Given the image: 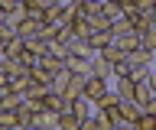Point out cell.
Returning <instances> with one entry per match:
<instances>
[{"label": "cell", "mask_w": 156, "mask_h": 130, "mask_svg": "<svg viewBox=\"0 0 156 130\" xmlns=\"http://www.w3.org/2000/svg\"><path fill=\"white\" fill-rule=\"evenodd\" d=\"M88 75H98V78H114V62H107L101 52H94L91 55V65H88Z\"/></svg>", "instance_id": "cell-1"}, {"label": "cell", "mask_w": 156, "mask_h": 130, "mask_svg": "<svg viewBox=\"0 0 156 130\" xmlns=\"http://www.w3.org/2000/svg\"><path fill=\"white\" fill-rule=\"evenodd\" d=\"M153 52L150 49H143V46H136V49H130L127 52V62H130V69H143V65H153Z\"/></svg>", "instance_id": "cell-2"}, {"label": "cell", "mask_w": 156, "mask_h": 130, "mask_svg": "<svg viewBox=\"0 0 156 130\" xmlns=\"http://www.w3.org/2000/svg\"><path fill=\"white\" fill-rule=\"evenodd\" d=\"M107 91V78H98V75H88V81H85V98L88 101H98L101 94Z\"/></svg>", "instance_id": "cell-3"}, {"label": "cell", "mask_w": 156, "mask_h": 130, "mask_svg": "<svg viewBox=\"0 0 156 130\" xmlns=\"http://www.w3.org/2000/svg\"><path fill=\"white\" fill-rule=\"evenodd\" d=\"M91 55H94V52H91ZM91 55H88V52H68V55H65V69H72V72H88Z\"/></svg>", "instance_id": "cell-4"}, {"label": "cell", "mask_w": 156, "mask_h": 130, "mask_svg": "<svg viewBox=\"0 0 156 130\" xmlns=\"http://www.w3.org/2000/svg\"><path fill=\"white\" fill-rule=\"evenodd\" d=\"M85 81H88V72H75L72 78H68V88H65V98H78V94H85Z\"/></svg>", "instance_id": "cell-5"}, {"label": "cell", "mask_w": 156, "mask_h": 130, "mask_svg": "<svg viewBox=\"0 0 156 130\" xmlns=\"http://www.w3.org/2000/svg\"><path fill=\"white\" fill-rule=\"evenodd\" d=\"M111 42H114V46H120L124 52H130V49H136V46H140V36H136L133 30H127V33H114V36H111Z\"/></svg>", "instance_id": "cell-6"}, {"label": "cell", "mask_w": 156, "mask_h": 130, "mask_svg": "<svg viewBox=\"0 0 156 130\" xmlns=\"http://www.w3.org/2000/svg\"><path fill=\"white\" fill-rule=\"evenodd\" d=\"M16 127L20 130H23V127H36V114L29 111L26 101H20V104H16Z\"/></svg>", "instance_id": "cell-7"}, {"label": "cell", "mask_w": 156, "mask_h": 130, "mask_svg": "<svg viewBox=\"0 0 156 130\" xmlns=\"http://www.w3.org/2000/svg\"><path fill=\"white\" fill-rule=\"evenodd\" d=\"M111 36H114L111 30H91V36H88V46H91V52H101L107 42H111Z\"/></svg>", "instance_id": "cell-8"}, {"label": "cell", "mask_w": 156, "mask_h": 130, "mask_svg": "<svg viewBox=\"0 0 156 130\" xmlns=\"http://www.w3.org/2000/svg\"><path fill=\"white\" fill-rule=\"evenodd\" d=\"M39 65H42L46 72H52V75H55V72L65 69V59H62V55H52V52H42V55H39Z\"/></svg>", "instance_id": "cell-9"}, {"label": "cell", "mask_w": 156, "mask_h": 130, "mask_svg": "<svg viewBox=\"0 0 156 130\" xmlns=\"http://www.w3.org/2000/svg\"><path fill=\"white\" fill-rule=\"evenodd\" d=\"M120 114H124V120L133 127V120L140 117V104H136L133 98H120Z\"/></svg>", "instance_id": "cell-10"}, {"label": "cell", "mask_w": 156, "mask_h": 130, "mask_svg": "<svg viewBox=\"0 0 156 130\" xmlns=\"http://www.w3.org/2000/svg\"><path fill=\"white\" fill-rule=\"evenodd\" d=\"M29 85H33L29 72H23V75H10V81H7V88H10V91H16V94H26Z\"/></svg>", "instance_id": "cell-11"}, {"label": "cell", "mask_w": 156, "mask_h": 130, "mask_svg": "<svg viewBox=\"0 0 156 130\" xmlns=\"http://www.w3.org/2000/svg\"><path fill=\"white\" fill-rule=\"evenodd\" d=\"M55 127H62V130H81V117L72 114V111H65V114H58Z\"/></svg>", "instance_id": "cell-12"}, {"label": "cell", "mask_w": 156, "mask_h": 130, "mask_svg": "<svg viewBox=\"0 0 156 130\" xmlns=\"http://www.w3.org/2000/svg\"><path fill=\"white\" fill-rule=\"evenodd\" d=\"M39 26H42L39 20H29V16H26V20H23V23L16 26V36H20V39H29V36H39Z\"/></svg>", "instance_id": "cell-13"}, {"label": "cell", "mask_w": 156, "mask_h": 130, "mask_svg": "<svg viewBox=\"0 0 156 130\" xmlns=\"http://www.w3.org/2000/svg\"><path fill=\"white\" fill-rule=\"evenodd\" d=\"M101 13L114 23V20H120V16H124V7H120L117 0H107V3H101Z\"/></svg>", "instance_id": "cell-14"}, {"label": "cell", "mask_w": 156, "mask_h": 130, "mask_svg": "<svg viewBox=\"0 0 156 130\" xmlns=\"http://www.w3.org/2000/svg\"><path fill=\"white\" fill-rule=\"evenodd\" d=\"M26 16H29V13H26V3H16V7H10V10H7V23H13V26H20Z\"/></svg>", "instance_id": "cell-15"}, {"label": "cell", "mask_w": 156, "mask_h": 130, "mask_svg": "<svg viewBox=\"0 0 156 130\" xmlns=\"http://www.w3.org/2000/svg\"><path fill=\"white\" fill-rule=\"evenodd\" d=\"M133 127H140V130H156V114H153V111H140V117L133 120Z\"/></svg>", "instance_id": "cell-16"}, {"label": "cell", "mask_w": 156, "mask_h": 130, "mask_svg": "<svg viewBox=\"0 0 156 130\" xmlns=\"http://www.w3.org/2000/svg\"><path fill=\"white\" fill-rule=\"evenodd\" d=\"M23 49H26V46H23V39H10L7 46H3V55H7V59H20V55H23Z\"/></svg>", "instance_id": "cell-17"}, {"label": "cell", "mask_w": 156, "mask_h": 130, "mask_svg": "<svg viewBox=\"0 0 156 130\" xmlns=\"http://www.w3.org/2000/svg\"><path fill=\"white\" fill-rule=\"evenodd\" d=\"M23 46H26V52H36V55L46 52V39L42 36H29V39H23Z\"/></svg>", "instance_id": "cell-18"}, {"label": "cell", "mask_w": 156, "mask_h": 130, "mask_svg": "<svg viewBox=\"0 0 156 130\" xmlns=\"http://www.w3.org/2000/svg\"><path fill=\"white\" fill-rule=\"evenodd\" d=\"M16 127V107H0V130Z\"/></svg>", "instance_id": "cell-19"}, {"label": "cell", "mask_w": 156, "mask_h": 130, "mask_svg": "<svg viewBox=\"0 0 156 130\" xmlns=\"http://www.w3.org/2000/svg\"><path fill=\"white\" fill-rule=\"evenodd\" d=\"M55 120H58V114H52V111H39L36 114V127H55Z\"/></svg>", "instance_id": "cell-20"}, {"label": "cell", "mask_w": 156, "mask_h": 130, "mask_svg": "<svg viewBox=\"0 0 156 130\" xmlns=\"http://www.w3.org/2000/svg\"><path fill=\"white\" fill-rule=\"evenodd\" d=\"M140 46H143V49H150V52L156 49V26H150V30L140 33Z\"/></svg>", "instance_id": "cell-21"}, {"label": "cell", "mask_w": 156, "mask_h": 130, "mask_svg": "<svg viewBox=\"0 0 156 130\" xmlns=\"http://www.w3.org/2000/svg\"><path fill=\"white\" fill-rule=\"evenodd\" d=\"M124 75H130V62H127V55L120 62H114V78H124Z\"/></svg>", "instance_id": "cell-22"}, {"label": "cell", "mask_w": 156, "mask_h": 130, "mask_svg": "<svg viewBox=\"0 0 156 130\" xmlns=\"http://www.w3.org/2000/svg\"><path fill=\"white\" fill-rule=\"evenodd\" d=\"M143 16H146V23H150V26H156V7H153V10H146Z\"/></svg>", "instance_id": "cell-23"}, {"label": "cell", "mask_w": 156, "mask_h": 130, "mask_svg": "<svg viewBox=\"0 0 156 130\" xmlns=\"http://www.w3.org/2000/svg\"><path fill=\"white\" fill-rule=\"evenodd\" d=\"M150 88H153V94H156V69L150 72Z\"/></svg>", "instance_id": "cell-24"}, {"label": "cell", "mask_w": 156, "mask_h": 130, "mask_svg": "<svg viewBox=\"0 0 156 130\" xmlns=\"http://www.w3.org/2000/svg\"><path fill=\"white\" fill-rule=\"evenodd\" d=\"M52 3H55V7H68L72 0H49V7H52Z\"/></svg>", "instance_id": "cell-25"}, {"label": "cell", "mask_w": 156, "mask_h": 130, "mask_svg": "<svg viewBox=\"0 0 156 130\" xmlns=\"http://www.w3.org/2000/svg\"><path fill=\"white\" fill-rule=\"evenodd\" d=\"M7 20V7H3V3H0V23Z\"/></svg>", "instance_id": "cell-26"}, {"label": "cell", "mask_w": 156, "mask_h": 130, "mask_svg": "<svg viewBox=\"0 0 156 130\" xmlns=\"http://www.w3.org/2000/svg\"><path fill=\"white\" fill-rule=\"evenodd\" d=\"M0 98H3V88H0Z\"/></svg>", "instance_id": "cell-27"}, {"label": "cell", "mask_w": 156, "mask_h": 130, "mask_svg": "<svg viewBox=\"0 0 156 130\" xmlns=\"http://www.w3.org/2000/svg\"><path fill=\"white\" fill-rule=\"evenodd\" d=\"M153 69H156V59H153Z\"/></svg>", "instance_id": "cell-28"}, {"label": "cell", "mask_w": 156, "mask_h": 130, "mask_svg": "<svg viewBox=\"0 0 156 130\" xmlns=\"http://www.w3.org/2000/svg\"><path fill=\"white\" fill-rule=\"evenodd\" d=\"M153 55H156V49H153Z\"/></svg>", "instance_id": "cell-29"}]
</instances>
